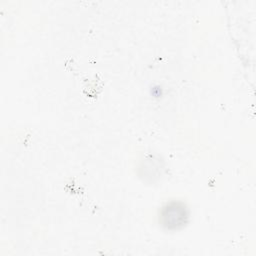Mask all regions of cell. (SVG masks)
<instances>
[{
  "mask_svg": "<svg viewBox=\"0 0 256 256\" xmlns=\"http://www.w3.org/2000/svg\"><path fill=\"white\" fill-rule=\"evenodd\" d=\"M190 219V211L187 205L180 200L167 201L159 210L158 222L168 231H176L184 228Z\"/></svg>",
  "mask_w": 256,
  "mask_h": 256,
  "instance_id": "6da1fadb",
  "label": "cell"
}]
</instances>
